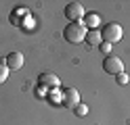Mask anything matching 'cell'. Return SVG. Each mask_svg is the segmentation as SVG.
I'll return each mask as SVG.
<instances>
[{
  "instance_id": "cell-11",
  "label": "cell",
  "mask_w": 130,
  "mask_h": 125,
  "mask_svg": "<svg viewBox=\"0 0 130 125\" xmlns=\"http://www.w3.org/2000/svg\"><path fill=\"white\" fill-rule=\"evenodd\" d=\"M74 111H76V115H80V117H84V115L88 113V106H84V104H78V106L74 108Z\"/></svg>"
},
{
  "instance_id": "cell-8",
  "label": "cell",
  "mask_w": 130,
  "mask_h": 125,
  "mask_svg": "<svg viewBox=\"0 0 130 125\" xmlns=\"http://www.w3.org/2000/svg\"><path fill=\"white\" fill-rule=\"evenodd\" d=\"M86 44L88 46H101V42H103V38H101V31L99 29H90V31H86Z\"/></svg>"
},
{
  "instance_id": "cell-9",
  "label": "cell",
  "mask_w": 130,
  "mask_h": 125,
  "mask_svg": "<svg viewBox=\"0 0 130 125\" xmlns=\"http://www.w3.org/2000/svg\"><path fill=\"white\" fill-rule=\"evenodd\" d=\"M82 23L88 25V27H92V29H96V25L101 23V17L96 13H90V15H86V21H82Z\"/></svg>"
},
{
  "instance_id": "cell-10",
  "label": "cell",
  "mask_w": 130,
  "mask_h": 125,
  "mask_svg": "<svg viewBox=\"0 0 130 125\" xmlns=\"http://www.w3.org/2000/svg\"><path fill=\"white\" fill-rule=\"evenodd\" d=\"M6 77H9V67H6L4 63H0V83H4Z\"/></svg>"
},
{
  "instance_id": "cell-6",
  "label": "cell",
  "mask_w": 130,
  "mask_h": 125,
  "mask_svg": "<svg viewBox=\"0 0 130 125\" xmlns=\"http://www.w3.org/2000/svg\"><path fill=\"white\" fill-rule=\"evenodd\" d=\"M23 63H25V58H23V54L21 52H11V54H6V58H4V65L9 67V71H19L21 67H23Z\"/></svg>"
},
{
  "instance_id": "cell-4",
  "label": "cell",
  "mask_w": 130,
  "mask_h": 125,
  "mask_svg": "<svg viewBox=\"0 0 130 125\" xmlns=\"http://www.w3.org/2000/svg\"><path fill=\"white\" fill-rule=\"evenodd\" d=\"M61 104H65L67 108H76L80 104V92L76 88H65L61 94Z\"/></svg>"
},
{
  "instance_id": "cell-3",
  "label": "cell",
  "mask_w": 130,
  "mask_h": 125,
  "mask_svg": "<svg viewBox=\"0 0 130 125\" xmlns=\"http://www.w3.org/2000/svg\"><path fill=\"white\" fill-rule=\"evenodd\" d=\"M103 71L105 73H109V75H118L120 73H124V63H122V58L120 56H113V54H107L103 58Z\"/></svg>"
},
{
  "instance_id": "cell-12",
  "label": "cell",
  "mask_w": 130,
  "mask_h": 125,
  "mask_svg": "<svg viewBox=\"0 0 130 125\" xmlns=\"http://www.w3.org/2000/svg\"><path fill=\"white\" fill-rule=\"evenodd\" d=\"M99 50L103 54H109V50H111V44H107V42H101V46H99Z\"/></svg>"
},
{
  "instance_id": "cell-2",
  "label": "cell",
  "mask_w": 130,
  "mask_h": 125,
  "mask_svg": "<svg viewBox=\"0 0 130 125\" xmlns=\"http://www.w3.org/2000/svg\"><path fill=\"white\" fill-rule=\"evenodd\" d=\"M122 36H124V29H122V25H118V23H107V25H103V29H101V38H103V42H107V44L120 42Z\"/></svg>"
},
{
  "instance_id": "cell-5",
  "label": "cell",
  "mask_w": 130,
  "mask_h": 125,
  "mask_svg": "<svg viewBox=\"0 0 130 125\" xmlns=\"http://www.w3.org/2000/svg\"><path fill=\"white\" fill-rule=\"evenodd\" d=\"M65 17L69 19V23L82 21V17H84V6L80 4V2H69L67 6H65Z\"/></svg>"
},
{
  "instance_id": "cell-13",
  "label": "cell",
  "mask_w": 130,
  "mask_h": 125,
  "mask_svg": "<svg viewBox=\"0 0 130 125\" xmlns=\"http://www.w3.org/2000/svg\"><path fill=\"white\" fill-rule=\"evenodd\" d=\"M118 81H120V83H128V75H126V73H120V75H118Z\"/></svg>"
},
{
  "instance_id": "cell-7",
  "label": "cell",
  "mask_w": 130,
  "mask_h": 125,
  "mask_svg": "<svg viewBox=\"0 0 130 125\" xmlns=\"http://www.w3.org/2000/svg\"><path fill=\"white\" fill-rule=\"evenodd\" d=\"M38 83H40L42 88H51V90H57V88L61 86L59 77H57V75H53V73H40Z\"/></svg>"
},
{
  "instance_id": "cell-1",
  "label": "cell",
  "mask_w": 130,
  "mask_h": 125,
  "mask_svg": "<svg viewBox=\"0 0 130 125\" xmlns=\"http://www.w3.org/2000/svg\"><path fill=\"white\" fill-rule=\"evenodd\" d=\"M63 36L67 42H71V44H80L84 38H86V25L82 21H78V23H67L65 25V31H63Z\"/></svg>"
}]
</instances>
